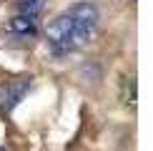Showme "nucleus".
I'll return each instance as SVG.
<instances>
[{
	"instance_id": "obj_1",
	"label": "nucleus",
	"mask_w": 153,
	"mask_h": 151,
	"mask_svg": "<svg viewBox=\"0 0 153 151\" xmlns=\"http://www.w3.org/2000/svg\"><path fill=\"white\" fill-rule=\"evenodd\" d=\"M100 13L93 3L83 0V3H73L65 8L60 15H55L45 28V43L55 55H68L83 48L93 38L95 28H98Z\"/></svg>"
},
{
	"instance_id": "obj_2",
	"label": "nucleus",
	"mask_w": 153,
	"mask_h": 151,
	"mask_svg": "<svg viewBox=\"0 0 153 151\" xmlns=\"http://www.w3.org/2000/svg\"><path fill=\"white\" fill-rule=\"evenodd\" d=\"M30 91V78H15L0 86V108L13 111L18 103L25 98V93Z\"/></svg>"
},
{
	"instance_id": "obj_3",
	"label": "nucleus",
	"mask_w": 153,
	"mask_h": 151,
	"mask_svg": "<svg viewBox=\"0 0 153 151\" xmlns=\"http://www.w3.org/2000/svg\"><path fill=\"white\" fill-rule=\"evenodd\" d=\"M8 30L13 35H35L38 33V23H35V15H20L18 13L15 18L8 23Z\"/></svg>"
},
{
	"instance_id": "obj_4",
	"label": "nucleus",
	"mask_w": 153,
	"mask_h": 151,
	"mask_svg": "<svg viewBox=\"0 0 153 151\" xmlns=\"http://www.w3.org/2000/svg\"><path fill=\"white\" fill-rule=\"evenodd\" d=\"M43 5H45V0H15V8L20 15H38Z\"/></svg>"
},
{
	"instance_id": "obj_5",
	"label": "nucleus",
	"mask_w": 153,
	"mask_h": 151,
	"mask_svg": "<svg viewBox=\"0 0 153 151\" xmlns=\"http://www.w3.org/2000/svg\"><path fill=\"white\" fill-rule=\"evenodd\" d=\"M120 98H123V103L136 106V78L133 76L123 78V83H120Z\"/></svg>"
},
{
	"instance_id": "obj_6",
	"label": "nucleus",
	"mask_w": 153,
	"mask_h": 151,
	"mask_svg": "<svg viewBox=\"0 0 153 151\" xmlns=\"http://www.w3.org/2000/svg\"><path fill=\"white\" fill-rule=\"evenodd\" d=\"M0 151H5V149H3V146H0Z\"/></svg>"
},
{
	"instance_id": "obj_7",
	"label": "nucleus",
	"mask_w": 153,
	"mask_h": 151,
	"mask_svg": "<svg viewBox=\"0 0 153 151\" xmlns=\"http://www.w3.org/2000/svg\"><path fill=\"white\" fill-rule=\"evenodd\" d=\"M131 3H136V0H131Z\"/></svg>"
}]
</instances>
